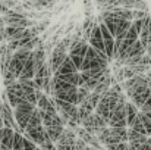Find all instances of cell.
<instances>
[{
    "instance_id": "obj_1",
    "label": "cell",
    "mask_w": 151,
    "mask_h": 150,
    "mask_svg": "<svg viewBox=\"0 0 151 150\" xmlns=\"http://www.w3.org/2000/svg\"><path fill=\"white\" fill-rule=\"evenodd\" d=\"M34 109H35V106H32L27 100H21L19 104L15 107L13 115H15V121H16V124L19 127L21 134L25 131V128L28 125V121H29V116H31V113H32Z\"/></svg>"
},
{
    "instance_id": "obj_2",
    "label": "cell",
    "mask_w": 151,
    "mask_h": 150,
    "mask_svg": "<svg viewBox=\"0 0 151 150\" xmlns=\"http://www.w3.org/2000/svg\"><path fill=\"white\" fill-rule=\"evenodd\" d=\"M88 133H91L93 136H97V134H100L103 130H106L109 125H107V122L99 116L96 112H93L91 115H88V118H85L84 121H82V124H81Z\"/></svg>"
},
{
    "instance_id": "obj_3",
    "label": "cell",
    "mask_w": 151,
    "mask_h": 150,
    "mask_svg": "<svg viewBox=\"0 0 151 150\" xmlns=\"http://www.w3.org/2000/svg\"><path fill=\"white\" fill-rule=\"evenodd\" d=\"M76 138L78 137H76L75 131L65 127L63 133L60 134V137L54 143V147H56V150H75V141H76Z\"/></svg>"
},
{
    "instance_id": "obj_4",
    "label": "cell",
    "mask_w": 151,
    "mask_h": 150,
    "mask_svg": "<svg viewBox=\"0 0 151 150\" xmlns=\"http://www.w3.org/2000/svg\"><path fill=\"white\" fill-rule=\"evenodd\" d=\"M0 115H1V118H3L4 127L12 128V130H15V131L21 133V131H19V127H18V124H16V121H15L13 110H12V107H10V104H9L7 101L0 103Z\"/></svg>"
},
{
    "instance_id": "obj_5",
    "label": "cell",
    "mask_w": 151,
    "mask_h": 150,
    "mask_svg": "<svg viewBox=\"0 0 151 150\" xmlns=\"http://www.w3.org/2000/svg\"><path fill=\"white\" fill-rule=\"evenodd\" d=\"M138 40L141 41L144 49H147L151 44V16L150 15H147L144 18V24H142V28H141Z\"/></svg>"
},
{
    "instance_id": "obj_6",
    "label": "cell",
    "mask_w": 151,
    "mask_h": 150,
    "mask_svg": "<svg viewBox=\"0 0 151 150\" xmlns=\"http://www.w3.org/2000/svg\"><path fill=\"white\" fill-rule=\"evenodd\" d=\"M88 41H90L91 47H94L96 50H100V51H104V43H103V37H101V31H100L99 24L93 27Z\"/></svg>"
},
{
    "instance_id": "obj_7",
    "label": "cell",
    "mask_w": 151,
    "mask_h": 150,
    "mask_svg": "<svg viewBox=\"0 0 151 150\" xmlns=\"http://www.w3.org/2000/svg\"><path fill=\"white\" fill-rule=\"evenodd\" d=\"M99 116H101L106 122L109 121V118H110V113H111V107H110V101H109V97H106V96H101L100 101H99V104H97V107H96V110H94ZM109 125V124H107Z\"/></svg>"
},
{
    "instance_id": "obj_8",
    "label": "cell",
    "mask_w": 151,
    "mask_h": 150,
    "mask_svg": "<svg viewBox=\"0 0 151 150\" xmlns=\"http://www.w3.org/2000/svg\"><path fill=\"white\" fill-rule=\"evenodd\" d=\"M34 75H35V60H34V54L31 53L18 80H32Z\"/></svg>"
},
{
    "instance_id": "obj_9",
    "label": "cell",
    "mask_w": 151,
    "mask_h": 150,
    "mask_svg": "<svg viewBox=\"0 0 151 150\" xmlns=\"http://www.w3.org/2000/svg\"><path fill=\"white\" fill-rule=\"evenodd\" d=\"M142 54H145V49L142 47L141 41L137 40V41H134V43L128 47V50L125 51L123 63H125V60H128V59H131V57H134V56H142Z\"/></svg>"
},
{
    "instance_id": "obj_10",
    "label": "cell",
    "mask_w": 151,
    "mask_h": 150,
    "mask_svg": "<svg viewBox=\"0 0 151 150\" xmlns=\"http://www.w3.org/2000/svg\"><path fill=\"white\" fill-rule=\"evenodd\" d=\"M13 136H15V130L3 127L0 130V144L12 150V143H13Z\"/></svg>"
},
{
    "instance_id": "obj_11",
    "label": "cell",
    "mask_w": 151,
    "mask_h": 150,
    "mask_svg": "<svg viewBox=\"0 0 151 150\" xmlns=\"http://www.w3.org/2000/svg\"><path fill=\"white\" fill-rule=\"evenodd\" d=\"M27 28H22V27H4V37L6 40L9 41H13V40H19L24 33H25Z\"/></svg>"
},
{
    "instance_id": "obj_12",
    "label": "cell",
    "mask_w": 151,
    "mask_h": 150,
    "mask_svg": "<svg viewBox=\"0 0 151 150\" xmlns=\"http://www.w3.org/2000/svg\"><path fill=\"white\" fill-rule=\"evenodd\" d=\"M75 72H78V69H76V66H75V63L72 62V59L69 57V56H66V59L63 60V63L60 65V68L54 72V74H62V75H66V74H75Z\"/></svg>"
},
{
    "instance_id": "obj_13",
    "label": "cell",
    "mask_w": 151,
    "mask_h": 150,
    "mask_svg": "<svg viewBox=\"0 0 151 150\" xmlns=\"http://www.w3.org/2000/svg\"><path fill=\"white\" fill-rule=\"evenodd\" d=\"M147 140H148V136L141 134V133H138V131H135L132 128H128V143L129 141H134V143L144 144V143H147Z\"/></svg>"
},
{
    "instance_id": "obj_14",
    "label": "cell",
    "mask_w": 151,
    "mask_h": 150,
    "mask_svg": "<svg viewBox=\"0 0 151 150\" xmlns=\"http://www.w3.org/2000/svg\"><path fill=\"white\" fill-rule=\"evenodd\" d=\"M125 107H126V125L129 127L131 124H132V121L138 116V112H139V109L131 101V103H128L126 101V104H125Z\"/></svg>"
},
{
    "instance_id": "obj_15",
    "label": "cell",
    "mask_w": 151,
    "mask_h": 150,
    "mask_svg": "<svg viewBox=\"0 0 151 150\" xmlns=\"http://www.w3.org/2000/svg\"><path fill=\"white\" fill-rule=\"evenodd\" d=\"M38 125H43L41 122V115H40V110L38 107H35L29 116V121H28V125L27 127H38Z\"/></svg>"
},
{
    "instance_id": "obj_16",
    "label": "cell",
    "mask_w": 151,
    "mask_h": 150,
    "mask_svg": "<svg viewBox=\"0 0 151 150\" xmlns=\"http://www.w3.org/2000/svg\"><path fill=\"white\" fill-rule=\"evenodd\" d=\"M54 3H56V0H34V1H31L29 7H35V9H50Z\"/></svg>"
},
{
    "instance_id": "obj_17",
    "label": "cell",
    "mask_w": 151,
    "mask_h": 150,
    "mask_svg": "<svg viewBox=\"0 0 151 150\" xmlns=\"http://www.w3.org/2000/svg\"><path fill=\"white\" fill-rule=\"evenodd\" d=\"M138 116H139V119H141V122H142V125L145 128V134L148 137H151V119L144 112H138Z\"/></svg>"
},
{
    "instance_id": "obj_18",
    "label": "cell",
    "mask_w": 151,
    "mask_h": 150,
    "mask_svg": "<svg viewBox=\"0 0 151 150\" xmlns=\"http://www.w3.org/2000/svg\"><path fill=\"white\" fill-rule=\"evenodd\" d=\"M88 94H90L88 90H85V88H82V87H78V91H76V106H79L84 100L87 99Z\"/></svg>"
},
{
    "instance_id": "obj_19",
    "label": "cell",
    "mask_w": 151,
    "mask_h": 150,
    "mask_svg": "<svg viewBox=\"0 0 151 150\" xmlns=\"http://www.w3.org/2000/svg\"><path fill=\"white\" fill-rule=\"evenodd\" d=\"M35 149H37V144L32 143L29 138L24 137V150H35Z\"/></svg>"
},
{
    "instance_id": "obj_20",
    "label": "cell",
    "mask_w": 151,
    "mask_h": 150,
    "mask_svg": "<svg viewBox=\"0 0 151 150\" xmlns=\"http://www.w3.org/2000/svg\"><path fill=\"white\" fill-rule=\"evenodd\" d=\"M88 144L84 141V140H81V138H76V141H75V150H84L87 147Z\"/></svg>"
},
{
    "instance_id": "obj_21",
    "label": "cell",
    "mask_w": 151,
    "mask_h": 150,
    "mask_svg": "<svg viewBox=\"0 0 151 150\" xmlns=\"http://www.w3.org/2000/svg\"><path fill=\"white\" fill-rule=\"evenodd\" d=\"M126 147H128V143H119L114 150H126Z\"/></svg>"
},
{
    "instance_id": "obj_22",
    "label": "cell",
    "mask_w": 151,
    "mask_h": 150,
    "mask_svg": "<svg viewBox=\"0 0 151 150\" xmlns=\"http://www.w3.org/2000/svg\"><path fill=\"white\" fill-rule=\"evenodd\" d=\"M4 127V122H3V118H1V115H0V130Z\"/></svg>"
},
{
    "instance_id": "obj_23",
    "label": "cell",
    "mask_w": 151,
    "mask_h": 150,
    "mask_svg": "<svg viewBox=\"0 0 151 150\" xmlns=\"http://www.w3.org/2000/svg\"><path fill=\"white\" fill-rule=\"evenodd\" d=\"M147 144H148V147L151 150V137H148V140H147Z\"/></svg>"
},
{
    "instance_id": "obj_24",
    "label": "cell",
    "mask_w": 151,
    "mask_h": 150,
    "mask_svg": "<svg viewBox=\"0 0 151 150\" xmlns=\"http://www.w3.org/2000/svg\"><path fill=\"white\" fill-rule=\"evenodd\" d=\"M0 150H9V149H7V147H4V146H1V144H0Z\"/></svg>"
}]
</instances>
